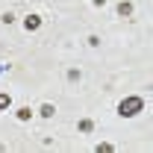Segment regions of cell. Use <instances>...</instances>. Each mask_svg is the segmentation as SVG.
<instances>
[{
  "label": "cell",
  "instance_id": "cell-1",
  "mask_svg": "<svg viewBox=\"0 0 153 153\" xmlns=\"http://www.w3.org/2000/svg\"><path fill=\"white\" fill-rule=\"evenodd\" d=\"M144 109V100L141 97H124L121 103H118V112L124 115V118H133V115H138Z\"/></svg>",
  "mask_w": 153,
  "mask_h": 153
},
{
  "label": "cell",
  "instance_id": "cell-2",
  "mask_svg": "<svg viewBox=\"0 0 153 153\" xmlns=\"http://www.w3.org/2000/svg\"><path fill=\"white\" fill-rule=\"evenodd\" d=\"M24 27H27V33H36L38 27H41V18L38 15H30V18H24Z\"/></svg>",
  "mask_w": 153,
  "mask_h": 153
},
{
  "label": "cell",
  "instance_id": "cell-3",
  "mask_svg": "<svg viewBox=\"0 0 153 153\" xmlns=\"http://www.w3.org/2000/svg\"><path fill=\"white\" fill-rule=\"evenodd\" d=\"M118 15H121V18H130V15H133V3L121 0V3H118Z\"/></svg>",
  "mask_w": 153,
  "mask_h": 153
},
{
  "label": "cell",
  "instance_id": "cell-4",
  "mask_svg": "<svg viewBox=\"0 0 153 153\" xmlns=\"http://www.w3.org/2000/svg\"><path fill=\"white\" fill-rule=\"evenodd\" d=\"M12 106V97L9 94H0V109H9Z\"/></svg>",
  "mask_w": 153,
  "mask_h": 153
},
{
  "label": "cell",
  "instance_id": "cell-5",
  "mask_svg": "<svg viewBox=\"0 0 153 153\" xmlns=\"http://www.w3.org/2000/svg\"><path fill=\"white\" fill-rule=\"evenodd\" d=\"M53 112H56V109H53L50 103H44V106H41V115H44V118H53Z\"/></svg>",
  "mask_w": 153,
  "mask_h": 153
},
{
  "label": "cell",
  "instance_id": "cell-6",
  "mask_svg": "<svg viewBox=\"0 0 153 153\" xmlns=\"http://www.w3.org/2000/svg\"><path fill=\"white\" fill-rule=\"evenodd\" d=\"M97 153H112V144H109V141H100V144H97Z\"/></svg>",
  "mask_w": 153,
  "mask_h": 153
},
{
  "label": "cell",
  "instance_id": "cell-7",
  "mask_svg": "<svg viewBox=\"0 0 153 153\" xmlns=\"http://www.w3.org/2000/svg\"><path fill=\"white\" fill-rule=\"evenodd\" d=\"M30 115H33V112L24 106V109H18V121H30Z\"/></svg>",
  "mask_w": 153,
  "mask_h": 153
},
{
  "label": "cell",
  "instance_id": "cell-8",
  "mask_svg": "<svg viewBox=\"0 0 153 153\" xmlns=\"http://www.w3.org/2000/svg\"><path fill=\"white\" fill-rule=\"evenodd\" d=\"M79 130H82V133H88V130H91V121H88V118H85V121H79Z\"/></svg>",
  "mask_w": 153,
  "mask_h": 153
}]
</instances>
